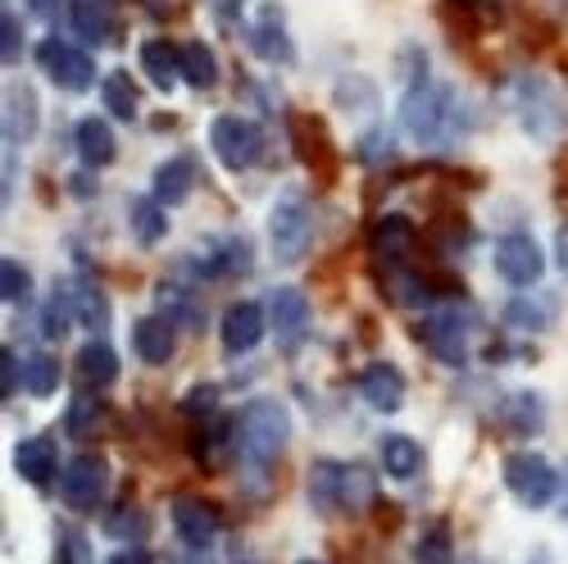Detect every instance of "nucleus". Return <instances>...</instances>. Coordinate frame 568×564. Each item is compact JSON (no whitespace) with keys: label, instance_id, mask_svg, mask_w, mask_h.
Returning a JSON list of instances; mask_svg holds the SVG:
<instances>
[{"label":"nucleus","instance_id":"nucleus-3","mask_svg":"<svg viewBox=\"0 0 568 564\" xmlns=\"http://www.w3.org/2000/svg\"><path fill=\"white\" fill-rule=\"evenodd\" d=\"M500 474H505V487L514 492V501L528 510H546L559 496V474L541 451H509Z\"/></svg>","mask_w":568,"mask_h":564},{"label":"nucleus","instance_id":"nucleus-4","mask_svg":"<svg viewBox=\"0 0 568 564\" xmlns=\"http://www.w3.org/2000/svg\"><path fill=\"white\" fill-rule=\"evenodd\" d=\"M414 333L437 364H446V369L468 364V338H473V314L468 310H455V305L433 310L428 319H418Z\"/></svg>","mask_w":568,"mask_h":564},{"label":"nucleus","instance_id":"nucleus-15","mask_svg":"<svg viewBox=\"0 0 568 564\" xmlns=\"http://www.w3.org/2000/svg\"><path fill=\"white\" fill-rule=\"evenodd\" d=\"M251 51L264 60V64H292L296 60V46L287 37V19H282L277 6H264L251 23Z\"/></svg>","mask_w":568,"mask_h":564},{"label":"nucleus","instance_id":"nucleus-1","mask_svg":"<svg viewBox=\"0 0 568 564\" xmlns=\"http://www.w3.org/2000/svg\"><path fill=\"white\" fill-rule=\"evenodd\" d=\"M400 128L428 151H446L468 132V110L450 82H428L418 78L405 101H400Z\"/></svg>","mask_w":568,"mask_h":564},{"label":"nucleus","instance_id":"nucleus-18","mask_svg":"<svg viewBox=\"0 0 568 564\" xmlns=\"http://www.w3.org/2000/svg\"><path fill=\"white\" fill-rule=\"evenodd\" d=\"M132 351L141 364H169L173 351H178V338H173V323L164 314H146L132 323Z\"/></svg>","mask_w":568,"mask_h":564},{"label":"nucleus","instance_id":"nucleus-13","mask_svg":"<svg viewBox=\"0 0 568 564\" xmlns=\"http://www.w3.org/2000/svg\"><path fill=\"white\" fill-rule=\"evenodd\" d=\"M264 328H268L264 305H255V301H236V305H227L223 328H219L223 351H227V355H246V351H255V346L264 342Z\"/></svg>","mask_w":568,"mask_h":564},{"label":"nucleus","instance_id":"nucleus-41","mask_svg":"<svg viewBox=\"0 0 568 564\" xmlns=\"http://www.w3.org/2000/svg\"><path fill=\"white\" fill-rule=\"evenodd\" d=\"M414 555H418V564H450V560H455V546H450V528H446V524H433L428 533L418 537Z\"/></svg>","mask_w":568,"mask_h":564},{"label":"nucleus","instance_id":"nucleus-27","mask_svg":"<svg viewBox=\"0 0 568 564\" xmlns=\"http://www.w3.org/2000/svg\"><path fill=\"white\" fill-rule=\"evenodd\" d=\"M155 305H160V314H164L173 328H201V323H205V310H201L196 292L178 288V282H160Z\"/></svg>","mask_w":568,"mask_h":564},{"label":"nucleus","instance_id":"nucleus-34","mask_svg":"<svg viewBox=\"0 0 568 564\" xmlns=\"http://www.w3.org/2000/svg\"><path fill=\"white\" fill-rule=\"evenodd\" d=\"M73 319H78V305H73V288H69V282H60V288L51 292V301L41 305V333H45V338H64Z\"/></svg>","mask_w":568,"mask_h":564},{"label":"nucleus","instance_id":"nucleus-8","mask_svg":"<svg viewBox=\"0 0 568 564\" xmlns=\"http://www.w3.org/2000/svg\"><path fill=\"white\" fill-rule=\"evenodd\" d=\"M37 64L64 91H91V82H97V60H91L87 51H78V46L60 41V37H45L37 46Z\"/></svg>","mask_w":568,"mask_h":564},{"label":"nucleus","instance_id":"nucleus-52","mask_svg":"<svg viewBox=\"0 0 568 564\" xmlns=\"http://www.w3.org/2000/svg\"><path fill=\"white\" fill-rule=\"evenodd\" d=\"M528 564H555V560H550V551H546V546H537V551L528 555Z\"/></svg>","mask_w":568,"mask_h":564},{"label":"nucleus","instance_id":"nucleus-45","mask_svg":"<svg viewBox=\"0 0 568 564\" xmlns=\"http://www.w3.org/2000/svg\"><path fill=\"white\" fill-rule=\"evenodd\" d=\"M0 379H6V401H14V392H19V379H23V373H19V355L6 346V351H0Z\"/></svg>","mask_w":568,"mask_h":564},{"label":"nucleus","instance_id":"nucleus-2","mask_svg":"<svg viewBox=\"0 0 568 564\" xmlns=\"http://www.w3.org/2000/svg\"><path fill=\"white\" fill-rule=\"evenodd\" d=\"M232 433H236V455H242V464L251 469V474H260V469H268L282 451H287L292 414L273 396H255V401H246L242 414H236Z\"/></svg>","mask_w":568,"mask_h":564},{"label":"nucleus","instance_id":"nucleus-29","mask_svg":"<svg viewBox=\"0 0 568 564\" xmlns=\"http://www.w3.org/2000/svg\"><path fill=\"white\" fill-rule=\"evenodd\" d=\"M383 469H387L396 483L418 479V474H423V451H418V442L405 437V433H387V437H383Z\"/></svg>","mask_w":568,"mask_h":564},{"label":"nucleus","instance_id":"nucleus-26","mask_svg":"<svg viewBox=\"0 0 568 564\" xmlns=\"http://www.w3.org/2000/svg\"><path fill=\"white\" fill-rule=\"evenodd\" d=\"M78 379H82L91 392L110 387V383L119 379V355H114V346H105V342H87V346L78 351Z\"/></svg>","mask_w":568,"mask_h":564},{"label":"nucleus","instance_id":"nucleus-35","mask_svg":"<svg viewBox=\"0 0 568 564\" xmlns=\"http://www.w3.org/2000/svg\"><path fill=\"white\" fill-rule=\"evenodd\" d=\"M73 305H78V323L91 328V333H105V328H110V301H105L101 288L78 282V288H73Z\"/></svg>","mask_w":568,"mask_h":564},{"label":"nucleus","instance_id":"nucleus-10","mask_svg":"<svg viewBox=\"0 0 568 564\" xmlns=\"http://www.w3.org/2000/svg\"><path fill=\"white\" fill-rule=\"evenodd\" d=\"M496 273L509 282V288H532V282L546 273V255L528 232H509V238L496 242Z\"/></svg>","mask_w":568,"mask_h":564},{"label":"nucleus","instance_id":"nucleus-46","mask_svg":"<svg viewBox=\"0 0 568 564\" xmlns=\"http://www.w3.org/2000/svg\"><path fill=\"white\" fill-rule=\"evenodd\" d=\"M214 396H219L214 387H196L192 396H186V414H210L214 410Z\"/></svg>","mask_w":568,"mask_h":564},{"label":"nucleus","instance_id":"nucleus-36","mask_svg":"<svg viewBox=\"0 0 568 564\" xmlns=\"http://www.w3.org/2000/svg\"><path fill=\"white\" fill-rule=\"evenodd\" d=\"M60 360L55 355H45V351H37V355H28L23 360V387L32 392V396H51L55 387H60Z\"/></svg>","mask_w":568,"mask_h":564},{"label":"nucleus","instance_id":"nucleus-37","mask_svg":"<svg viewBox=\"0 0 568 564\" xmlns=\"http://www.w3.org/2000/svg\"><path fill=\"white\" fill-rule=\"evenodd\" d=\"M205 264H210V273H223V278L251 273V264H255V260H251V242H246V238H223Z\"/></svg>","mask_w":568,"mask_h":564},{"label":"nucleus","instance_id":"nucleus-6","mask_svg":"<svg viewBox=\"0 0 568 564\" xmlns=\"http://www.w3.org/2000/svg\"><path fill=\"white\" fill-rule=\"evenodd\" d=\"M210 147H214L223 169L242 173V169H251L264 155V132L251 119H242V114H219L210 123Z\"/></svg>","mask_w":568,"mask_h":564},{"label":"nucleus","instance_id":"nucleus-23","mask_svg":"<svg viewBox=\"0 0 568 564\" xmlns=\"http://www.w3.org/2000/svg\"><path fill=\"white\" fill-rule=\"evenodd\" d=\"M37 97L28 82H14L6 91V147H23V141H32L37 132Z\"/></svg>","mask_w":568,"mask_h":564},{"label":"nucleus","instance_id":"nucleus-25","mask_svg":"<svg viewBox=\"0 0 568 564\" xmlns=\"http://www.w3.org/2000/svg\"><path fill=\"white\" fill-rule=\"evenodd\" d=\"M69 23H73V32H78L87 46L114 41V14H110L105 0H78V6L69 10Z\"/></svg>","mask_w":568,"mask_h":564},{"label":"nucleus","instance_id":"nucleus-39","mask_svg":"<svg viewBox=\"0 0 568 564\" xmlns=\"http://www.w3.org/2000/svg\"><path fill=\"white\" fill-rule=\"evenodd\" d=\"M146 528H151V520H146V514H141L136 505H123V510H114L110 520H105V533H110V537H119L123 546H141Z\"/></svg>","mask_w":568,"mask_h":564},{"label":"nucleus","instance_id":"nucleus-49","mask_svg":"<svg viewBox=\"0 0 568 564\" xmlns=\"http://www.w3.org/2000/svg\"><path fill=\"white\" fill-rule=\"evenodd\" d=\"M114 564H151V555L141 551V546H128V551H119V555H114Z\"/></svg>","mask_w":568,"mask_h":564},{"label":"nucleus","instance_id":"nucleus-19","mask_svg":"<svg viewBox=\"0 0 568 564\" xmlns=\"http://www.w3.org/2000/svg\"><path fill=\"white\" fill-rule=\"evenodd\" d=\"M73 147H78V155H82V164H87V169H105V164L119 155L114 128H110L105 119H97V114L78 119V128H73Z\"/></svg>","mask_w":568,"mask_h":564},{"label":"nucleus","instance_id":"nucleus-17","mask_svg":"<svg viewBox=\"0 0 568 564\" xmlns=\"http://www.w3.org/2000/svg\"><path fill=\"white\" fill-rule=\"evenodd\" d=\"M14 474L32 487H45L55 474H60V451L51 437H23L14 446Z\"/></svg>","mask_w":568,"mask_h":564},{"label":"nucleus","instance_id":"nucleus-30","mask_svg":"<svg viewBox=\"0 0 568 564\" xmlns=\"http://www.w3.org/2000/svg\"><path fill=\"white\" fill-rule=\"evenodd\" d=\"M164 201H155V197H136L132 205H128V228H132V238L141 242V246H155L164 232H169V219H164Z\"/></svg>","mask_w":568,"mask_h":564},{"label":"nucleus","instance_id":"nucleus-32","mask_svg":"<svg viewBox=\"0 0 568 564\" xmlns=\"http://www.w3.org/2000/svg\"><path fill=\"white\" fill-rule=\"evenodd\" d=\"M182 82H192L196 91H210L219 82V60L205 41H186L182 46Z\"/></svg>","mask_w":568,"mask_h":564},{"label":"nucleus","instance_id":"nucleus-54","mask_svg":"<svg viewBox=\"0 0 568 564\" xmlns=\"http://www.w3.org/2000/svg\"><path fill=\"white\" fill-rule=\"evenodd\" d=\"M301 564H318V560H301Z\"/></svg>","mask_w":568,"mask_h":564},{"label":"nucleus","instance_id":"nucleus-9","mask_svg":"<svg viewBox=\"0 0 568 564\" xmlns=\"http://www.w3.org/2000/svg\"><path fill=\"white\" fill-rule=\"evenodd\" d=\"M514 110H518V119H524V128L541 141H550L559 132V119H564L555 91L541 78H518L514 82Z\"/></svg>","mask_w":568,"mask_h":564},{"label":"nucleus","instance_id":"nucleus-22","mask_svg":"<svg viewBox=\"0 0 568 564\" xmlns=\"http://www.w3.org/2000/svg\"><path fill=\"white\" fill-rule=\"evenodd\" d=\"M196 187V160L192 155H173L155 169V182H151V197L164 201V205H182L186 197H192Z\"/></svg>","mask_w":568,"mask_h":564},{"label":"nucleus","instance_id":"nucleus-28","mask_svg":"<svg viewBox=\"0 0 568 564\" xmlns=\"http://www.w3.org/2000/svg\"><path fill=\"white\" fill-rule=\"evenodd\" d=\"M500 419H505V429H509L514 437H537L541 423H546V401H541L537 392H518V396L505 401Z\"/></svg>","mask_w":568,"mask_h":564},{"label":"nucleus","instance_id":"nucleus-47","mask_svg":"<svg viewBox=\"0 0 568 564\" xmlns=\"http://www.w3.org/2000/svg\"><path fill=\"white\" fill-rule=\"evenodd\" d=\"M555 264H559V273L568 278V223L555 232Z\"/></svg>","mask_w":568,"mask_h":564},{"label":"nucleus","instance_id":"nucleus-38","mask_svg":"<svg viewBox=\"0 0 568 564\" xmlns=\"http://www.w3.org/2000/svg\"><path fill=\"white\" fill-rule=\"evenodd\" d=\"M101 101H105V110H110L114 119H128V123L136 119V87H132L128 73H110V78H105Z\"/></svg>","mask_w":568,"mask_h":564},{"label":"nucleus","instance_id":"nucleus-14","mask_svg":"<svg viewBox=\"0 0 568 564\" xmlns=\"http://www.w3.org/2000/svg\"><path fill=\"white\" fill-rule=\"evenodd\" d=\"M173 528L182 537V546L192 551H210L219 537V510L201 496H178L173 501Z\"/></svg>","mask_w":568,"mask_h":564},{"label":"nucleus","instance_id":"nucleus-33","mask_svg":"<svg viewBox=\"0 0 568 564\" xmlns=\"http://www.w3.org/2000/svg\"><path fill=\"white\" fill-rule=\"evenodd\" d=\"M101 423H105V401L97 396V392H82L73 405H69V419H64V433L69 437H91V433H97L101 429Z\"/></svg>","mask_w":568,"mask_h":564},{"label":"nucleus","instance_id":"nucleus-20","mask_svg":"<svg viewBox=\"0 0 568 564\" xmlns=\"http://www.w3.org/2000/svg\"><path fill=\"white\" fill-rule=\"evenodd\" d=\"M414 223L405 219V214H383L373 223V232H368V246H373V255L377 260H387V264H400L405 255H409V246H414Z\"/></svg>","mask_w":568,"mask_h":564},{"label":"nucleus","instance_id":"nucleus-5","mask_svg":"<svg viewBox=\"0 0 568 564\" xmlns=\"http://www.w3.org/2000/svg\"><path fill=\"white\" fill-rule=\"evenodd\" d=\"M310 238H314V223H310V205L301 192H282L273 201V214H268V246H273V260L282 264H296L305 251H310Z\"/></svg>","mask_w":568,"mask_h":564},{"label":"nucleus","instance_id":"nucleus-44","mask_svg":"<svg viewBox=\"0 0 568 564\" xmlns=\"http://www.w3.org/2000/svg\"><path fill=\"white\" fill-rule=\"evenodd\" d=\"M19 56H23V28H19V19L6 10V14H0V60L14 69Z\"/></svg>","mask_w":568,"mask_h":564},{"label":"nucleus","instance_id":"nucleus-21","mask_svg":"<svg viewBox=\"0 0 568 564\" xmlns=\"http://www.w3.org/2000/svg\"><path fill=\"white\" fill-rule=\"evenodd\" d=\"M141 73H146L160 91H173L182 78V46H173L169 37L141 41Z\"/></svg>","mask_w":568,"mask_h":564},{"label":"nucleus","instance_id":"nucleus-11","mask_svg":"<svg viewBox=\"0 0 568 564\" xmlns=\"http://www.w3.org/2000/svg\"><path fill=\"white\" fill-rule=\"evenodd\" d=\"M264 314H268V328H273V338L282 346H296L305 338V328H310V301L296 288H273L268 301H264Z\"/></svg>","mask_w":568,"mask_h":564},{"label":"nucleus","instance_id":"nucleus-24","mask_svg":"<svg viewBox=\"0 0 568 564\" xmlns=\"http://www.w3.org/2000/svg\"><path fill=\"white\" fill-rule=\"evenodd\" d=\"M342 469H346V460H314L305 496L318 514H342Z\"/></svg>","mask_w":568,"mask_h":564},{"label":"nucleus","instance_id":"nucleus-48","mask_svg":"<svg viewBox=\"0 0 568 564\" xmlns=\"http://www.w3.org/2000/svg\"><path fill=\"white\" fill-rule=\"evenodd\" d=\"M60 6H64V0H28V10H32L37 19H55Z\"/></svg>","mask_w":568,"mask_h":564},{"label":"nucleus","instance_id":"nucleus-42","mask_svg":"<svg viewBox=\"0 0 568 564\" xmlns=\"http://www.w3.org/2000/svg\"><path fill=\"white\" fill-rule=\"evenodd\" d=\"M337 101H342L351 114L373 110V105H377V87H373L368 78H359V73H346V78L337 82Z\"/></svg>","mask_w":568,"mask_h":564},{"label":"nucleus","instance_id":"nucleus-53","mask_svg":"<svg viewBox=\"0 0 568 564\" xmlns=\"http://www.w3.org/2000/svg\"><path fill=\"white\" fill-rule=\"evenodd\" d=\"M219 6H227V10H232V6H242V0H219Z\"/></svg>","mask_w":568,"mask_h":564},{"label":"nucleus","instance_id":"nucleus-50","mask_svg":"<svg viewBox=\"0 0 568 564\" xmlns=\"http://www.w3.org/2000/svg\"><path fill=\"white\" fill-rule=\"evenodd\" d=\"M559 514H564V520H568V460H564V469H559Z\"/></svg>","mask_w":568,"mask_h":564},{"label":"nucleus","instance_id":"nucleus-43","mask_svg":"<svg viewBox=\"0 0 568 564\" xmlns=\"http://www.w3.org/2000/svg\"><path fill=\"white\" fill-rule=\"evenodd\" d=\"M364 164H392L396 160V141H392V132L387 128H368L364 137H359V151H355Z\"/></svg>","mask_w":568,"mask_h":564},{"label":"nucleus","instance_id":"nucleus-7","mask_svg":"<svg viewBox=\"0 0 568 564\" xmlns=\"http://www.w3.org/2000/svg\"><path fill=\"white\" fill-rule=\"evenodd\" d=\"M105 492H110V464L101 460V455H73L69 464H64V474H60V496H64V505L69 510H78V514H91L101 501H105Z\"/></svg>","mask_w":568,"mask_h":564},{"label":"nucleus","instance_id":"nucleus-40","mask_svg":"<svg viewBox=\"0 0 568 564\" xmlns=\"http://www.w3.org/2000/svg\"><path fill=\"white\" fill-rule=\"evenodd\" d=\"M0 296H6L10 305H28L32 301V273L14 255L0 260Z\"/></svg>","mask_w":568,"mask_h":564},{"label":"nucleus","instance_id":"nucleus-12","mask_svg":"<svg viewBox=\"0 0 568 564\" xmlns=\"http://www.w3.org/2000/svg\"><path fill=\"white\" fill-rule=\"evenodd\" d=\"M405 392H409V383H405V373H400L392 360L364 364V373H359V396L368 401V410L396 414V410L405 405Z\"/></svg>","mask_w":568,"mask_h":564},{"label":"nucleus","instance_id":"nucleus-16","mask_svg":"<svg viewBox=\"0 0 568 564\" xmlns=\"http://www.w3.org/2000/svg\"><path fill=\"white\" fill-rule=\"evenodd\" d=\"M559 319V296L555 292H514V301L505 305V323L518 333H550Z\"/></svg>","mask_w":568,"mask_h":564},{"label":"nucleus","instance_id":"nucleus-51","mask_svg":"<svg viewBox=\"0 0 568 564\" xmlns=\"http://www.w3.org/2000/svg\"><path fill=\"white\" fill-rule=\"evenodd\" d=\"M182 564H214V555H210V551H192V546H186Z\"/></svg>","mask_w":568,"mask_h":564},{"label":"nucleus","instance_id":"nucleus-31","mask_svg":"<svg viewBox=\"0 0 568 564\" xmlns=\"http://www.w3.org/2000/svg\"><path fill=\"white\" fill-rule=\"evenodd\" d=\"M377 501V479L364 464H346L342 469V514H364Z\"/></svg>","mask_w":568,"mask_h":564}]
</instances>
